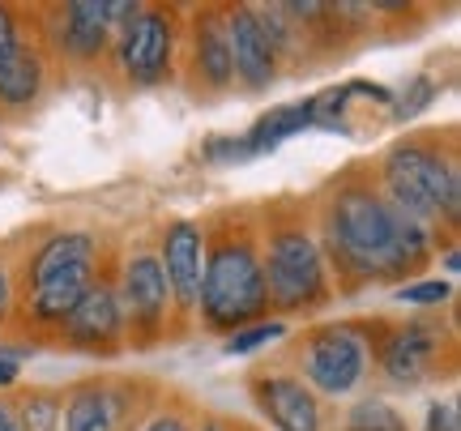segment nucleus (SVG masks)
Wrapping results in <instances>:
<instances>
[{
    "mask_svg": "<svg viewBox=\"0 0 461 431\" xmlns=\"http://www.w3.org/2000/svg\"><path fill=\"white\" fill-rule=\"evenodd\" d=\"M146 381L129 376H86L60 393V431H132L141 418L137 389Z\"/></svg>",
    "mask_w": 461,
    "mask_h": 431,
    "instance_id": "obj_7",
    "label": "nucleus"
},
{
    "mask_svg": "<svg viewBox=\"0 0 461 431\" xmlns=\"http://www.w3.org/2000/svg\"><path fill=\"white\" fill-rule=\"evenodd\" d=\"M402 303H419V308H431V303H448L453 299V283H440V278H431V283H402V291H393Z\"/></svg>",
    "mask_w": 461,
    "mask_h": 431,
    "instance_id": "obj_23",
    "label": "nucleus"
},
{
    "mask_svg": "<svg viewBox=\"0 0 461 431\" xmlns=\"http://www.w3.org/2000/svg\"><path fill=\"white\" fill-rule=\"evenodd\" d=\"M163 283L167 299L176 308V325L188 329V320H197V299H201V269H205V235L193 218H176L163 231Z\"/></svg>",
    "mask_w": 461,
    "mask_h": 431,
    "instance_id": "obj_10",
    "label": "nucleus"
},
{
    "mask_svg": "<svg viewBox=\"0 0 461 431\" xmlns=\"http://www.w3.org/2000/svg\"><path fill=\"white\" fill-rule=\"evenodd\" d=\"M227 13V43H230V73L240 77L244 90H265L278 77V56L265 39L257 9L252 4H230Z\"/></svg>",
    "mask_w": 461,
    "mask_h": 431,
    "instance_id": "obj_14",
    "label": "nucleus"
},
{
    "mask_svg": "<svg viewBox=\"0 0 461 431\" xmlns=\"http://www.w3.org/2000/svg\"><path fill=\"white\" fill-rule=\"evenodd\" d=\"M205 235V269H201L197 320L214 333H235L265 320V274H261V239L248 210L214 218Z\"/></svg>",
    "mask_w": 461,
    "mask_h": 431,
    "instance_id": "obj_2",
    "label": "nucleus"
},
{
    "mask_svg": "<svg viewBox=\"0 0 461 431\" xmlns=\"http://www.w3.org/2000/svg\"><path fill=\"white\" fill-rule=\"evenodd\" d=\"M240 431H244V427H240Z\"/></svg>",
    "mask_w": 461,
    "mask_h": 431,
    "instance_id": "obj_31",
    "label": "nucleus"
},
{
    "mask_svg": "<svg viewBox=\"0 0 461 431\" xmlns=\"http://www.w3.org/2000/svg\"><path fill=\"white\" fill-rule=\"evenodd\" d=\"M342 431H411V427H406V415L397 406H389L384 398H363L342 418Z\"/></svg>",
    "mask_w": 461,
    "mask_h": 431,
    "instance_id": "obj_20",
    "label": "nucleus"
},
{
    "mask_svg": "<svg viewBox=\"0 0 461 431\" xmlns=\"http://www.w3.org/2000/svg\"><path fill=\"white\" fill-rule=\"evenodd\" d=\"M120 312H124V337L132 350H149L167 337V312H171V299H167L163 283V265L154 252H132L124 261L120 274Z\"/></svg>",
    "mask_w": 461,
    "mask_h": 431,
    "instance_id": "obj_8",
    "label": "nucleus"
},
{
    "mask_svg": "<svg viewBox=\"0 0 461 431\" xmlns=\"http://www.w3.org/2000/svg\"><path fill=\"white\" fill-rule=\"evenodd\" d=\"M321 227V256L333 265L342 295H355L367 283H406L411 274L428 265L440 231L428 222L402 214L380 193L376 171L350 166L321 193L316 205ZM325 265V269H330Z\"/></svg>",
    "mask_w": 461,
    "mask_h": 431,
    "instance_id": "obj_1",
    "label": "nucleus"
},
{
    "mask_svg": "<svg viewBox=\"0 0 461 431\" xmlns=\"http://www.w3.org/2000/svg\"><path fill=\"white\" fill-rule=\"evenodd\" d=\"M9 384H17V364L14 359H0V389H9Z\"/></svg>",
    "mask_w": 461,
    "mask_h": 431,
    "instance_id": "obj_29",
    "label": "nucleus"
},
{
    "mask_svg": "<svg viewBox=\"0 0 461 431\" xmlns=\"http://www.w3.org/2000/svg\"><path fill=\"white\" fill-rule=\"evenodd\" d=\"M0 431H22V427H17L14 406H5V401H0Z\"/></svg>",
    "mask_w": 461,
    "mask_h": 431,
    "instance_id": "obj_30",
    "label": "nucleus"
},
{
    "mask_svg": "<svg viewBox=\"0 0 461 431\" xmlns=\"http://www.w3.org/2000/svg\"><path fill=\"white\" fill-rule=\"evenodd\" d=\"M39 90H43V60L17 34L14 43L0 51V103L5 107H26V103L39 99Z\"/></svg>",
    "mask_w": 461,
    "mask_h": 431,
    "instance_id": "obj_18",
    "label": "nucleus"
},
{
    "mask_svg": "<svg viewBox=\"0 0 461 431\" xmlns=\"http://www.w3.org/2000/svg\"><path fill=\"white\" fill-rule=\"evenodd\" d=\"M14 316V278L0 269V325Z\"/></svg>",
    "mask_w": 461,
    "mask_h": 431,
    "instance_id": "obj_27",
    "label": "nucleus"
},
{
    "mask_svg": "<svg viewBox=\"0 0 461 431\" xmlns=\"http://www.w3.org/2000/svg\"><path fill=\"white\" fill-rule=\"evenodd\" d=\"M261 239V274H265V303L278 316H303L330 303V269L321 256L308 205L278 201L265 205V222H257Z\"/></svg>",
    "mask_w": 461,
    "mask_h": 431,
    "instance_id": "obj_3",
    "label": "nucleus"
},
{
    "mask_svg": "<svg viewBox=\"0 0 461 431\" xmlns=\"http://www.w3.org/2000/svg\"><path fill=\"white\" fill-rule=\"evenodd\" d=\"M137 431H193V427H188V415H184V410H158V415L146 418Z\"/></svg>",
    "mask_w": 461,
    "mask_h": 431,
    "instance_id": "obj_25",
    "label": "nucleus"
},
{
    "mask_svg": "<svg viewBox=\"0 0 461 431\" xmlns=\"http://www.w3.org/2000/svg\"><path fill=\"white\" fill-rule=\"evenodd\" d=\"M282 333H286L282 320H252V325H244V329H235L227 337V355H252V350L278 342Z\"/></svg>",
    "mask_w": 461,
    "mask_h": 431,
    "instance_id": "obj_22",
    "label": "nucleus"
},
{
    "mask_svg": "<svg viewBox=\"0 0 461 431\" xmlns=\"http://www.w3.org/2000/svg\"><path fill=\"white\" fill-rule=\"evenodd\" d=\"M188 82L205 85L210 94H222L235 73H230V43H227V13L222 9H201L193 17V39H188Z\"/></svg>",
    "mask_w": 461,
    "mask_h": 431,
    "instance_id": "obj_16",
    "label": "nucleus"
},
{
    "mask_svg": "<svg viewBox=\"0 0 461 431\" xmlns=\"http://www.w3.org/2000/svg\"><path fill=\"white\" fill-rule=\"evenodd\" d=\"M367 342V359L402 389L440 376V359H448V333L436 320H355Z\"/></svg>",
    "mask_w": 461,
    "mask_h": 431,
    "instance_id": "obj_5",
    "label": "nucleus"
},
{
    "mask_svg": "<svg viewBox=\"0 0 461 431\" xmlns=\"http://www.w3.org/2000/svg\"><path fill=\"white\" fill-rule=\"evenodd\" d=\"M180 51V31H176V9H137L124 22L120 34V73L129 85H163L171 77Z\"/></svg>",
    "mask_w": 461,
    "mask_h": 431,
    "instance_id": "obj_9",
    "label": "nucleus"
},
{
    "mask_svg": "<svg viewBox=\"0 0 461 431\" xmlns=\"http://www.w3.org/2000/svg\"><path fill=\"white\" fill-rule=\"evenodd\" d=\"M17 427L22 431H60V393L51 389H31L17 401Z\"/></svg>",
    "mask_w": 461,
    "mask_h": 431,
    "instance_id": "obj_21",
    "label": "nucleus"
},
{
    "mask_svg": "<svg viewBox=\"0 0 461 431\" xmlns=\"http://www.w3.org/2000/svg\"><path fill=\"white\" fill-rule=\"evenodd\" d=\"M376 184L389 197V205H397L402 214L428 222L431 231H440V222L448 231H457L461 171L453 137H448V146H440V133H414L397 141L384 154V163L376 166Z\"/></svg>",
    "mask_w": 461,
    "mask_h": 431,
    "instance_id": "obj_4",
    "label": "nucleus"
},
{
    "mask_svg": "<svg viewBox=\"0 0 461 431\" xmlns=\"http://www.w3.org/2000/svg\"><path fill=\"white\" fill-rule=\"evenodd\" d=\"M308 124H316V107H312V99L286 103V107H274V112H265V116L257 120V124H252V133L240 137V146H244V158L278 149L282 141H286V137L303 133Z\"/></svg>",
    "mask_w": 461,
    "mask_h": 431,
    "instance_id": "obj_19",
    "label": "nucleus"
},
{
    "mask_svg": "<svg viewBox=\"0 0 461 431\" xmlns=\"http://www.w3.org/2000/svg\"><path fill=\"white\" fill-rule=\"evenodd\" d=\"M240 423H230V418H222V415H205L201 418V431H235Z\"/></svg>",
    "mask_w": 461,
    "mask_h": 431,
    "instance_id": "obj_28",
    "label": "nucleus"
},
{
    "mask_svg": "<svg viewBox=\"0 0 461 431\" xmlns=\"http://www.w3.org/2000/svg\"><path fill=\"white\" fill-rule=\"evenodd\" d=\"M60 346L90 350V355H115L124 346V312H120V295L112 283L95 278V286L82 295V303L68 312L60 325Z\"/></svg>",
    "mask_w": 461,
    "mask_h": 431,
    "instance_id": "obj_12",
    "label": "nucleus"
},
{
    "mask_svg": "<svg viewBox=\"0 0 461 431\" xmlns=\"http://www.w3.org/2000/svg\"><path fill=\"white\" fill-rule=\"evenodd\" d=\"M95 278H99V261H86V265L60 269V274H51L43 283L26 286V291H22L17 320L31 325V329H60L68 320V312L82 303V295L95 286Z\"/></svg>",
    "mask_w": 461,
    "mask_h": 431,
    "instance_id": "obj_13",
    "label": "nucleus"
},
{
    "mask_svg": "<svg viewBox=\"0 0 461 431\" xmlns=\"http://www.w3.org/2000/svg\"><path fill=\"white\" fill-rule=\"evenodd\" d=\"M107 31H112L107 0H73L51 17V43L65 60H77V65H90L107 51Z\"/></svg>",
    "mask_w": 461,
    "mask_h": 431,
    "instance_id": "obj_15",
    "label": "nucleus"
},
{
    "mask_svg": "<svg viewBox=\"0 0 461 431\" xmlns=\"http://www.w3.org/2000/svg\"><path fill=\"white\" fill-rule=\"evenodd\" d=\"M86 261H99V244H95V235H86V231L51 235L43 248L31 252V261H26V269H22V283H14V291H26V286L43 283V278L60 274V269L86 265Z\"/></svg>",
    "mask_w": 461,
    "mask_h": 431,
    "instance_id": "obj_17",
    "label": "nucleus"
},
{
    "mask_svg": "<svg viewBox=\"0 0 461 431\" xmlns=\"http://www.w3.org/2000/svg\"><path fill=\"white\" fill-rule=\"evenodd\" d=\"M428 431H457V401H436L428 415Z\"/></svg>",
    "mask_w": 461,
    "mask_h": 431,
    "instance_id": "obj_26",
    "label": "nucleus"
},
{
    "mask_svg": "<svg viewBox=\"0 0 461 431\" xmlns=\"http://www.w3.org/2000/svg\"><path fill=\"white\" fill-rule=\"evenodd\" d=\"M248 393L278 431H321V401L308 384L286 367H257L248 376Z\"/></svg>",
    "mask_w": 461,
    "mask_h": 431,
    "instance_id": "obj_11",
    "label": "nucleus"
},
{
    "mask_svg": "<svg viewBox=\"0 0 461 431\" xmlns=\"http://www.w3.org/2000/svg\"><path fill=\"white\" fill-rule=\"evenodd\" d=\"M291 364H295V376L316 393H330V398H342V393H355L367 376V342H363L359 325H312L295 337L291 346Z\"/></svg>",
    "mask_w": 461,
    "mask_h": 431,
    "instance_id": "obj_6",
    "label": "nucleus"
},
{
    "mask_svg": "<svg viewBox=\"0 0 461 431\" xmlns=\"http://www.w3.org/2000/svg\"><path fill=\"white\" fill-rule=\"evenodd\" d=\"M431 99H436V85H431L428 77H414L411 90H406V94H402V99L393 103V120H411V116H419V112H423V107H428Z\"/></svg>",
    "mask_w": 461,
    "mask_h": 431,
    "instance_id": "obj_24",
    "label": "nucleus"
}]
</instances>
